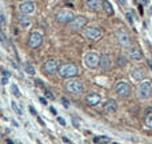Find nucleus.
I'll return each instance as SVG.
<instances>
[{
	"instance_id": "f257e3e1",
	"label": "nucleus",
	"mask_w": 152,
	"mask_h": 144,
	"mask_svg": "<svg viewBox=\"0 0 152 144\" xmlns=\"http://www.w3.org/2000/svg\"><path fill=\"white\" fill-rule=\"evenodd\" d=\"M152 93V81L151 80H141V83L139 84L137 90H136V95L139 99L144 100L148 99Z\"/></svg>"
},
{
	"instance_id": "f03ea898",
	"label": "nucleus",
	"mask_w": 152,
	"mask_h": 144,
	"mask_svg": "<svg viewBox=\"0 0 152 144\" xmlns=\"http://www.w3.org/2000/svg\"><path fill=\"white\" fill-rule=\"evenodd\" d=\"M79 73L77 67L74 63H65L59 68V75L64 79H69V77H74Z\"/></svg>"
},
{
	"instance_id": "7ed1b4c3",
	"label": "nucleus",
	"mask_w": 152,
	"mask_h": 144,
	"mask_svg": "<svg viewBox=\"0 0 152 144\" xmlns=\"http://www.w3.org/2000/svg\"><path fill=\"white\" fill-rule=\"evenodd\" d=\"M85 24H87V19L84 16L79 15V16H74V19L71 21H68V28H69V31L76 32V31L83 29L85 27Z\"/></svg>"
},
{
	"instance_id": "20e7f679",
	"label": "nucleus",
	"mask_w": 152,
	"mask_h": 144,
	"mask_svg": "<svg viewBox=\"0 0 152 144\" xmlns=\"http://www.w3.org/2000/svg\"><path fill=\"white\" fill-rule=\"evenodd\" d=\"M64 86H65V90H67L68 92H71V93H81L84 91L83 83L79 81V80H69L68 79L64 83Z\"/></svg>"
},
{
	"instance_id": "39448f33",
	"label": "nucleus",
	"mask_w": 152,
	"mask_h": 144,
	"mask_svg": "<svg viewBox=\"0 0 152 144\" xmlns=\"http://www.w3.org/2000/svg\"><path fill=\"white\" fill-rule=\"evenodd\" d=\"M115 92H116L119 96H128V95L131 93V86L127 83V81L124 80H120L116 83V86H115Z\"/></svg>"
},
{
	"instance_id": "423d86ee",
	"label": "nucleus",
	"mask_w": 152,
	"mask_h": 144,
	"mask_svg": "<svg viewBox=\"0 0 152 144\" xmlns=\"http://www.w3.org/2000/svg\"><path fill=\"white\" fill-rule=\"evenodd\" d=\"M74 12L71 9H67V8H61L60 11L56 14V21L59 23H68L74 19Z\"/></svg>"
},
{
	"instance_id": "0eeeda50",
	"label": "nucleus",
	"mask_w": 152,
	"mask_h": 144,
	"mask_svg": "<svg viewBox=\"0 0 152 144\" xmlns=\"http://www.w3.org/2000/svg\"><path fill=\"white\" fill-rule=\"evenodd\" d=\"M83 35L88 40H97L99 37H101V31L97 27H88L83 31Z\"/></svg>"
},
{
	"instance_id": "6e6552de",
	"label": "nucleus",
	"mask_w": 152,
	"mask_h": 144,
	"mask_svg": "<svg viewBox=\"0 0 152 144\" xmlns=\"http://www.w3.org/2000/svg\"><path fill=\"white\" fill-rule=\"evenodd\" d=\"M84 63L88 68H96L99 65V55L95 52H88L84 56Z\"/></svg>"
},
{
	"instance_id": "1a4fd4ad",
	"label": "nucleus",
	"mask_w": 152,
	"mask_h": 144,
	"mask_svg": "<svg viewBox=\"0 0 152 144\" xmlns=\"http://www.w3.org/2000/svg\"><path fill=\"white\" fill-rule=\"evenodd\" d=\"M57 68H59V64L55 59H48V60H45L44 64H43V71H44V73L52 75L57 71Z\"/></svg>"
},
{
	"instance_id": "9d476101",
	"label": "nucleus",
	"mask_w": 152,
	"mask_h": 144,
	"mask_svg": "<svg viewBox=\"0 0 152 144\" xmlns=\"http://www.w3.org/2000/svg\"><path fill=\"white\" fill-rule=\"evenodd\" d=\"M41 41H43V36H41L40 32L35 31V32H32V34L29 35L28 44H29V47H31V48H38V47H40Z\"/></svg>"
},
{
	"instance_id": "9b49d317",
	"label": "nucleus",
	"mask_w": 152,
	"mask_h": 144,
	"mask_svg": "<svg viewBox=\"0 0 152 144\" xmlns=\"http://www.w3.org/2000/svg\"><path fill=\"white\" fill-rule=\"evenodd\" d=\"M131 77L136 81H141L145 77V70L141 67H132L131 68Z\"/></svg>"
},
{
	"instance_id": "f8f14e48",
	"label": "nucleus",
	"mask_w": 152,
	"mask_h": 144,
	"mask_svg": "<svg viewBox=\"0 0 152 144\" xmlns=\"http://www.w3.org/2000/svg\"><path fill=\"white\" fill-rule=\"evenodd\" d=\"M116 39H117V41L120 43L123 47H127L128 44H130V36H128V34L124 31L123 28H120V29H117L116 31Z\"/></svg>"
},
{
	"instance_id": "ddd939ff",
	"label": "nucleus",
	"mask_w": 152,
	"mask_h": 144,
	"mask_svg": "<svg viewBox=\"0 0 152 144\" xmlns=\"http://www.w3.org/2000/svg\"><path fill=\"white\" fill-rule=\"evenodd\" d=\"M85 101H87L88 106L95 107V106H97V104L101 101V96L97 92H90L87 96H85Z\"/></svg>"
},
{
	"instance_id": "4468645a",
	"label": "nucleus",
	"mask_w": 152,
	"mask_h": 144,
	"mask_svg": "<svg viewBox=\"0 0 152 144\" xmlns=\"http://www.w3.org/2000/svg\"><path fill=\"white\" fill-rule=\"evenodd\" d=\"M19 11L24 15H29L35 11V4L32 1H24L19 5Z\"/></svg>"
},
{
	"instance_id": "2eb2a0df",
	"label": "nucleus",
	"mask_w": 152,
	"mask_h": 144,
	"mask_svg": "<svg viewBox=\"0 0 152 144\" xmlns=\"http://www.w3.org/2000/svg\"><path fill=\"white\" fill-rule=\"evenodd\" d=\"M99 65H100L103 70H108L111 67V57L110 55L107 54H103L100 57H99Z\"/></svg>"
},
{
	"instance_id": "dca6fc26",
	"label": "nucleus",
	"mask_w": 152,
	"mask_h": 144,
	"mask_svg": "<svg viewBox=\"0 0 152 144\" xmlns=\"http://www.w3.org/2000/svg\"><path fill=\"white\" fill-rule=\"evenodd\" d=\"M103 108H104V112H107V113H114V112H116V108H117L116 101H115L114 99L107 100Z\"/></svg>"
},
{
	"instance_id": "f3484780",
	"label": "nucleus",
	"mask_w": 152,
	"mask_h": 144,
	"mask_svg": "<svg viewBox=\"0 0 152 144\" xmlns=\"http://www.w3.org/2000/svg\"><path fill=\"white\" fill-rule=\"evenodd\" d=\"M85 5L91 11H99L101 8V0H85Z\"/></svg>"
},
{
	"instance_id": "a211bd4d",
	"label": "nucleus",
	"mask_w": 152,
	"mask_h": 144,
	"mask_svg": "<svg viewBox=\"0 0 152 144\" xmlns=\"http://www.w3.org/2000/svg\"><path fill=\"white\" fill-rule=\"evenodd\" d=\"M130 57L132 59V60H141L143 59V54H141V51H140V48H137V47H132L131 50H130Z\"/></svg>"
},
{
	"instance_id": "6ab92c4d",
	"label": "nucleus",
	"mask_w": 152,
	"mask_h": 144,
	"mask_svg": "<svg viewBox=\"0 0 152 144\" xmlns=\"http://www.w3.org/2000/svg\"><path fill=\"white\" fill-rule=\"evenodd\" d=\"M101 4H103V9H104V11H105V14H107V15L112 16V15L115 14L114 8H112L111 3L108 1V0H101Z\"/></svg>"
},
{
	"instance_id": "aec40b11",
	"label": "nucleus",
	"mask_w": 152,
	"mask_h": 144,
	"mask_svg": "<svg viewBox=\"0 0 152 144\" xmlns=\"http://www.w3.org/2000/svg\"><path fill=\"white\" fill-rule=\"evenodd\" d=\"M19 23H20V25L24 28L31 25V20H29L28 18H25V16H20V18H19Z\"/></svg>"
},
{
	"instance_id": "412c9836",
	"label": "nucleus",
	"mask_w": 152,
	"mask_h": 144,
	"mask_svg": "<svg viewBox=\"0 0 152 144\" xmlns=\"http://www.w3.org/2000/svg\"><path fill=\"white\" fill-rule=\"evenodd\" d=\"M11 106H12V109L16 112V115H19V116H21L23 115V111H21V108L19 107V104L16 103V101H11Z\"/></svg>"
},
{
	"instance_id": "4be33fe9",
	"label": "nucleus",
	"mask_w": 152,
	"mask_h": 144,
	"mask_svg": "<svg viewBox=\"0 0 152 144\" xmlns=\"http://www.w3.org/2000/svg\"><path fill=\"white\" fill-rule=\"evenodd\" d=\"M25 72H27L28 75H35V67L32 65L31 63H25Z\"/></svg>"
},
{
	"instance_id": "5701e85b",
	"label": "nucleus",
	"mask_w": 152,
	"mask_h": 144,
	"mask_svg": "<svg viewBox=\"0 0 152 144\" xmlns=\"http://www.w3.org/2000/svg\"><path fill=\"white\" fill-rule=\"evenodd\" d=\"M11 91H12V95L16 97H20V91H19V88L16 84H11Z\"/></svg>"
},
{
	"instance_id": "b1692460",
	"label": "nucleus",
	"mask_w": 152,
	"mask_h": 144,
	"mask_svg": "<svg viewBox=\"0 0 152 144\" xmlns=\"http://www.w3.org/2000/svg\"><path fill=\"white\" fill-rule=\"evenodd\" d=\"M145 126L148 128H152V113H150V115L145 117Z\"/></svg>"
},
{
	"instance_id": "393cba45",
	"label": "nucleus",
	"mask_w": 152,
	"mask_h": 144,
	"mask_svg": "<svg viewBox=\"0 0 152 144\" xmlns=\"http://www.w3.org/2000/svg\"><path fill=\"white\" fill-rule=\"evenodd\" d=\"M125 18L128 19V23H130V24H133V14H132V12H127Z\"/></svg>"
},
{
	"instance_id": "a878e982",
	"label": "nucleus",
	"mask_w": 152,
	"mask_h": 144,
	"mask_svg": "<svg viewBox=\"0 0 152 144\" xmlns=\"http://www.w3.org/2000/svg\"><path fill=\"white\" fill-rule=\"evenodd\" d=\"M117 64L120 65V67L121 65H125V57L124 56H119L117 57Z\"/></svg>"
},
{
	"instance_id": "bb28decb",
	"label": "nucleus",
	"mask_w": 152,
	"mask_h": 144,
	"mask_svg": "<svg viewBox=\"0 0 152 144\" xmlns=\"http://www.w3.org/2000/svg\"><path fill=\"white\" fill-rule=\"evenodd\" d=\"M61 103H63V106H64L65 108L69 107V100L67 99V97H61Z\"/></svg>"
},
{
	"instance_id": "cd10ccee",
	"label": "nucleus",
	"mask_w": 152,
	"mask_h": 144,
	"mask_svg": "<svg viewBox=\"0 0 152 144\" xmlns=\"http://www.w3.org/2000/svg\"><path fill=\"white\" fill-rule=\"evenodd\" d=\"M45 96H47L48 99H51V100L55 99V96L52 95V92H51V91H48V90H45Z\"/></svg>"
},
{
	"instance_id": "c85d7f7f",
	"label": "nucleus",
	"mask_w": 152,
	"mask_h": 144,
	"mask_svg": "<svg viewBox=\"0 0 152 144\" xmlns=\"http://www.w3.org/2000/svg\"><path fill=\"white\" fill-rule=\"evenodd\" d=\"M72 123H74V126L76 127V128H79V127H80V123L77 122V119H76V117H72Z\"/></svg>"
},
{
	"instance_id": "c756f323",
	"label": "nucleus",
	"mask_w": 152,
	"mask_h": 144,
	"mask_svg": "<svg viewBox=\"0 0 152 144\" xmlns=\"http://www.w3.org/2000/svg\"><path fill=\"white\" fill-rule=\"evenodd\" d=\"M0 71H1V73L4 75V77H8L9 75H11V73H9V72L7 71V70H4V68H0Z\"/></svg>"
},
{
	"instance_id": "7c9ffc66",
	"label": "nucleus",
	"mask_w": 152,
	"mask_h": 144,
	"mask_svg": "<svg viewBox=\"0 0 152 144\" xmlns=\"http://www.w3.org/2000/svg\"><path fill=\"white\" fill-rule=\"evenodd\" d=\"M116 1L121 5V7H125V5H127V0H116Z\"/></svg>"
},
{
	"instance_id": "2f4dec72",
	"label": "nucleus",
	"mask_w": 152,
	"mask_h": 144,
	"mask_svg": "<svg viewBox=\"0 0 152 144\" xmlns=\"http://www.w3.org/2000/svg\"><path fill=\"white\" fill-rule=\"evenodd\" d=\"M35 83H36V86H39V87H43V81L40 79H36L35 80Z\"/></svg>"
},
{
	"instance_id": "473e14b6",
	"label": "nucleus",
	"mask_w": 152,
	"mask_h": 144,
	"mask_svg": "<svg viewBox=\"0 0 152 144\" xmlns=\"http://www.w3.org/2000/svg\"><path fill=\"white\" fill-rule=\"evenodd\" d=\"M57 122L61 124V126H65V120L63 119V117H57Z\"/></svg>"
},
{
	"instance_id": "72a5a7b5",
	"label": "nucleus",
	"mask_w": 152,
	"mask_h": 144,
	"mask_svg": "<svg viewBox=\"0 0 152 144\" xmlns=\"http://www.w3.org/2000/svg\"><path fill=\"white\" fill-rule=\"evenodd\" d=\"M0 41H5V36H4V34L1 32V29H0Z\"/></svg>"
},
{
	"instance_id": "f704fd0d",
	"label": "nucleus",
	"mask_w": 152,
	"mask_h": 144,
	"mask_svg": "<svg viewBox=\"0 0 152 144\" xmlns=\"http://www.w3.org/2000/svg\"><path fill=\"white\" fill-rule=\"evenodd\" d=\"M29 111H31L32 115H36V116H38V113H36V111H35V108H34V107H29Z\"/></svg>"
},
{
	"instance_id": "c9c22d12",
	"label": "nucleus",
	"mask_w": 152,
	"mask_h": 144,
	"mask_svg": "<svg viewBox=\"0 0 152 144\" xmlns=\"http://www.w3.org/2000/svg\"><path fill=\"white\" fill-rule=\"evenodd\" d=\"M8 83V77H3L1 79V84H7Z\"/></svg>"
},
{
	"instance_id": "e433bc0d",
	"label": "nucleus",
	"mask_w": 152,
	"mask_h": 144,
	"mask_svg": "<svg viewBox=\"0 0 152 144\" xmlns=\"http://www.w3.org/2000/svg\"><path fill=\"white\" fill-rule=\"evenodd\" d=\"M49 109H51V112L54 113V115H56V111H55V108H54V107H51V108H49Z\"/></svg>"
},
{
	"instance_id": "4c0bfd02",
	"label": "nucleus",
	"mask_w": 152,
	"mask_h": 144,
	"mask_svg": "<svg viewBox=\"0 0 152 144\" xmlns=\"http://www.w3.org/2000/svg\"><path fill=\"white\" fill-rule=\"evenodd\" d=\"M40 101H41L43 104H47V101H45V99H44V97H40Z\"/></svg>"
},
{
	"instance_id": "58836bf2",
	"label": "nucleus",
	"mask_w": 152,
	"mask_h": 144,
	"mask_svg": "<svg viewBox=\"0 0 152 144\" xmlns=\"http://www.w3.org/2000/svg\"><path fill=\"white\" fill-rule=\"evenodd\" d=\"M99 140H100V137H95V139H94V142H95V143H97Z\"/></svg>"
},
{
	"instance_id": "ea45409f",
	"label": "nucleus",
	"mask_w": 152,
	"mask_h": 144,
	"mask_svg": "<svg viewBox=\"0 0 152 144\" xmlns=\"http://www.w3.org/2000/svg\"><path fill=\"white\" fill-rule=\"evenodd\" d=\"M7 144H14V142H12V140H9V139H8V140H7Z\"/></svg>"
},
{
	"instance_id": "a19ab883",
	"label": "nucleus",
	"mask_w": 152,
	"mask_h": 144,
	"mask_svg": "<svg viewBox=\"0 0 152 144\" xmlns=\"http://www.w3.org/2000/svg\"><path fill=\"white\" fill-rule=\"evenodd\" d=\"M18 144H21V143H18Z\"/></svg>"
}]
</instances>
